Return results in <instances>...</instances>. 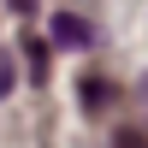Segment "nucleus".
<instances>
[{"mask_svg":"<svg viewBox=\"0 0 148 148\" xmlns=\"http://www.w3.org/2000/svg\"><path fill=\"white\" fill-rule=\"evenodd\" d=\"M24 53H30V71H36V83H42V77H47V47H42V36H30Z\"/></svg>","mask_w":148,"mask_h":148,"instance_id":"nucleus-3","label":"nucleus"},{"mask_svg":"<svg viewBox=\"0 0 148 148\" xmlns=\"http://www.w3.org/2000/svg\"><path fill=\"white\" fill-rule=\"evenodd\" d=\"M136 101H142V113H148V83H136Z\"/></svg>","mask_w":148,"mask_h":148,"instance_id":"nucleus-6","label":"nucleus"},{"mask_svg":"<svg viewBox=\"0 0 148 148\" xmlns=\"http://www.w3.org/2000/svg\"><path fill=\"white\" fill-rule=\"evenodd\" d=\"M107 101H113V83L107 77H83V107L95 113V107H107Z\"/></svg>","mask_w":148,"mask_h":148,"instance_id":"nucleus-2","label":"nucleus"},{"mask_svg":"<svg viewBox=\"0 0 148 148\" xmlns=\"http://www.w3.org/2000/svg\"><path fill=\"white\" fill-rule=\"evenodd\" d=\"M113 148H148V142L136 136V130H125V136H113Z\"/></svg>","mask_w":148,"mask_h":148,"instance_id":"nucleus-5","label":"nucleus"},{"mask_svg":"<svg viewBox=\"0 0 148 148\" xmlns=\"http://www.w3.org/2000/svg\"><path fill=\"white\" fill-rule=\"evenodd\" d=\"M47 36H53L59 47H89L95 42V24L77 18V12H53V18H47Z\"/></svg>","mask_w":148,"mask_h":148,"instance_id":"nucleus-1","label":"nucleus"},{"mask_svg":"<svg viewBox=\"0 0 148 148\" xmlns=\"http://www.w3.org/2000/svg\"><path fill=\"white\" fill-rule=\"evenodd\" d=\"M6 89H12V53L0 47V95H6Z\"/></svg>","mask_w":148,"mask_h":148,"instance_id":"nucleus-4","label":"nucleus"},{"mask_svg":"<svg viewBox=\"0 0 148 148\" xmlns=\"http://www.w3.org/2000/svg\"><path fill=\"white\" fill-rule=\"evenodd\" d=\"M12 6H18V12H30V6H36V0H12Z\"/></svg>","mask_w":148,"mask_h":148,"instance_id":"nucleus-7","label":"nucleus"}]
</instances>
